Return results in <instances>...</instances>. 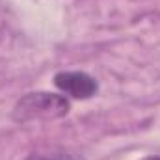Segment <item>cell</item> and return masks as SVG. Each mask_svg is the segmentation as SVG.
Listing matches in <instances>:
<instances>
[{
    "mask_svg": "<svg viewBox=\"0 0 160 160\" xmlns=\"http://www.w3.org/2000/svg\"><path fill=\"white\" fill-rule=\"evenodd\" d=\"M56 88L73 99H91L99 91V84L84 71H60L54 77Z\"/></svg>",
    "mask_w": 160,
    "mask_h": 160,
    "instance_id": "2",
    "label": "cell"
},
{
    "mask_svg": "<svg viewBox=\"0 0 160 160\" xmlns=\"http://www.w3.org/2000/svg\"><path fill=\"white\" fill-rule=\"evenodd\" d=\"M71 102L65 95L50 91H32L21 97L13 108V119L19 123L28 121H52L67 116Z\"/></svg>",
    "mask_w": 160,
    "mask_h": 160,
    "instance_id": "1",
    "label": "cell"
},
{
    "mask_svg": "<svg viewBox=\"0 0 160 160\" xmlns=\"http://www.w3.org/2000/svg\"><path fill=\"white\" fill-rule=\"evenodd\" d=\"M26 160H82L77 155H69V153H34Z\"/></svg>",
    "mask_w": 160,
    "mask_h": 160,
    "instance_id": "3",
    "label": "cell"
},
{
    "mask_svg": "<svg viewBox=\"0 0 160 160\" xmlns=\"http://www.w3.org/2000/svg\"><path fill=\"white\" fill-rule=\"evenodd\" d=\"M143 160H160V157H145Z\"/></svg>",
    "mask_w": 160,
    "mask_h": 160,
    "instance_id": "4",
    "label": "cell"
}]
</instances>
